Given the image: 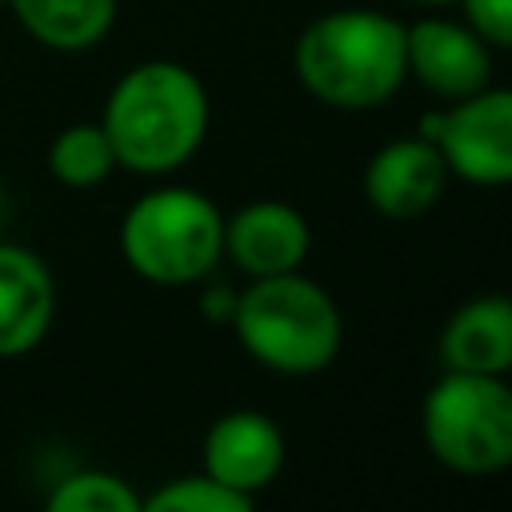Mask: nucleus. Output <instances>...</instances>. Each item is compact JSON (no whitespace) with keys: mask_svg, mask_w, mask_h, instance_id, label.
<instances>
[{"mask_svg":"<svg viewBox=\"0 0 512 512\" xmlns=\"http://www.w3.org/2000/svg\"><path fill=\"white\" fill-rule=\"evenodd\" d=\"M208 116V92L192 68L176 60H144L112 84L100 124L120 168L136 176H168L200 152Z\"/></svg>","mask_w":512,"mask_h":512,"instance_id":"f257e3e1","label":"nucleus"},{"mask_svg":"<svg viewBox=\"0 0 512 512\" xmlns=\"http://www.w3.org/2000/svg\"><path fill=\"white\" fill-rule=\"evenodd\" d=\"M292 64L312 100L340 112L380 108L408 80L404 20L380 8H332L300 32Z\"/></svg>","mask_w":512,"mask_h":512,"instance_id":"f03ea898","label":"nucleus"},{"mask_svg":"<svg viewBox=\"0 0 512 512\" xmlns=\"http://www.w3.org/2000/svg\"><path fill=\"white\" fill-rule=\"evenodd\" d=\"M228 324L240 348L280 376H316L340 356L344 344V316L332 292L300 268L260 276L236 292Z\"/></svg>","mask_w":512,"mask_h":512,"instance_id":"7ed1b4c3","label":"nucleus"},{"mask_svg":"<svg viewBox=\"0 0 512 512\" xmlns=\"http://www.w3.org/2000/svg\"><path fill=\"white\" fill-rule=\"evenodd\" d=\"M120 252L148 284H196L224 256V212L196 188H152L124 212Z\"/></svg>","mask_w":512,"mask_h":512,"instance_id":"20e7f679","label":"nucleus"},{"mask_svg":"<svg viewBox=\"0 0 512 512\" xmlns=\"http://www.w3.org/2000/svg\"><path fill=\"white\" fill-rule=\"evenodd\" d=\"M420 436L428 452L460 476H492L512 468L508 376L444 368L420 404Z\"/></svg>","mask_w":512,"mask_h":512,"instance_id":"39448f33","label":"nucleus"},{"mask_svg":"<svg viewBox=\"0 0 512 512\" xmlns=\"http://www.w3.org/2000/svg\"><path fill=\"white\" fill-rule=\"evenodd\" d=\"M436 148L448 164V176L480 188L512 184V88L484 84L480 92L452 100Z\"/></svg>","mask_w":512,"mask_h":512,"instance_id":"423d86ee","label":"nucleus"},{"mask_svg":"<svg viewBox=\"0 0 512 512\" xmlns=\"http://www.w3.org/2000/svg\"><path fill=\"white\" fill-rule=\"evenodd\" d=\"M408 40V76L440 100H464L492 84V44H484L464 20L420 16L404 24Z\"/></svg>","mask_w":512,"mask_h":512,"instance_id":"0eeeda50","label":"nucleus"},{"mask_svg":"<svg viewBox=\"0 0 512 512\" xmlns=\"http://www.w3.org/2000/svg\"><path fill=\"white\" fill-rule=\"evenodd\" d=\"M204 472L224 488L256 500L284 468L288 440L280 424L260 408H232L204 432Z\"/></svg>","mask_w":512,"mask_h":512,"instance_id":"6e6552de","label":"nucleus"},{"mask_svg":"<svg viewBox=\"0 0 512 512\" xmlns=\"http://www.w3.org/2000/svg\"><path fill=\"white\" fill-rule=\"evenodd\" d=\"M312 252V228L288 200H252L224 220V256L248 276L296 272Z\"/></svg>","mask_w":512,"mask_h":512,"instance_id":"1a4fd4ad","label":"nucleus"},{"mask_svg":"<svg viewBox=\"0 0 512 512\" xmlns=\"http://www.w3.org/2000/svg\"><path fill=\"white\" fill-rule=\"evenodd\" d=\"M448 184V164L440 148L424 136H400L380 144L364 168V196L388 220L424 216Z\"/></svg>","mask_w":512,"mask_h":512,"instance_id":"9d476101","label":"nucleus"},{"mask_svg":"<svg viewBox=\"0 0 512 512\" xmlns=\"http://www.w3.org/2000/svg\"><path fill=\"white\" fill-rule=\"evenodd\" d=\"M56 316V284L48 264L24 248L0 240V360L32 352Z\"/></svg>","mask_w":512,"mask_h":512,"instance_id":"9b49d317","label":"nucleus"},{"mask_svg":"<svg viewBox=\"0 0 512 512\" xmlns=\"http://www.w3.org/2000/svg\"><path fill=\"white\" fill-rule=\"evenodd\" d=\"M440 364L452 372L508 376L512 372V300L488 292L460 304L440 332Z\"/></svg>","mask_w":512,"mask_h":512,"instance_id":"f8f14e48","label":"nucleus"},{"mask_svg":"<svg viewBox=\"0 0 512 512\" xmlns=\"http://www.w3.org/2000/svg\"><path fill=\"white\" fill-rule=\"evenodd\" d=\"M20 28L52 52H84L116 24V0H8Z\"/></svg>","mask_w":512,"mask_h":512,"instance_id":"ddd939ff","label":"nucleus"},{"mask_svg":"<svg viewBox=\"0 0 512 512\" xmlns=\"http://www.w3.org/2000/svg\"><path fill=\"white\" fill-rule=\"evenodd\" d=\"M112 168H120V164H116L112 140H108V132H104L100 120L68 124L48 144V172L64 188H92V184L108 180Z\"/></svg>","mask_w":512,"mask_h":512,"instance_id":"4468645a","label":"nucleus"},{"mask_svg":"<svg viewBox=\"0 0 512 512\" xmlns=\"http://www.w3.org/2000/svg\"><path fill=\"white\" fill-rule=\"evenodd\" d=\"M52 512H140L144 496L116 472L104 468H80L56 480L48 492Z\"/></svg>","mask_w":512,"mask_h":512,"instance_id":"2eb2a0df","label":"nucleus"},{"mask_svg":"<svg viewBox=\"0 0 512 512\" xmlns=\"http://www.w3.org/2000/svg\"><path fill=\"white\" fill-rule=\"evenodd\" d=\"M252 504L256 500L224 488L208 472H192V476H176V480L160 484L152 496H144L140 512H248Z\"/></svg>","mask_w":512,"mask_h":512,"instance_id":"dca6fc26","label":"nucleus"},{"mask_svg":"<svg viewBox=\"0 0 512 512\" xmlns=\"http://www.w3.org/2000/svg\"><path fill=\"white\" fill-rule=\"evenodd\" d=\"M464 24L492 48H512V0H456Z\"/></svg>","mask_w":512,"mask_h":512,"instance_id":"f3484780","label":"nucleus"},{"mask_svg":"<svg viewBox=\"0 0 512 512\" xmlns=\"http://www.w3.org/2000/svg\"><path fill=\"white\" fill-rule=\"evenodd\" d=\"M200 312H204V320H212V324H228L232 320V312H236V292L232 288H208L204 296H200Z\"/></svg>","mask_w":512,"mask_h":512,"instance_id":"a211bd4d","label":"nucleus"},{"mask_svg":"<svg viewBox=\"0 0 512 512\" xmlns=\"http://www.w3.org/2000/svg\"><path fill=\"white\" fill-rule=\"evenodd\" d=\"M412 4H420V8H448V4H456V0H412Z\"/></svg>","mask_w":512,"mask_h":512,"instance_id":"6ab92c4d","label":"nucleus"},{"mask_svg":"<svg viewBox=\"0 0 512 512\" xmlns=\"http://www.w3.org/2000/svg\"><path fill=\"white\" fill-rule=\"evenodd\" d=\"M0 224H4V204H0Z\"/></svg>","mask_w":512,"mask_h":512,"instance_id":"aec40b11","label":"nucleus"},{"mask_svg":"<svg viewBox=\"0 0 512 512\" xmlns=\"http://www.w3.org/2000/svg\"><path fill=\"white\" fill-rule=\"evenodd\" d=\"M0 4H8V0H0Z\"/></svg>","mask_w":512,"mask_h":512,"instance_id":"412c9836","label":"nucleus"},{"mask_svg":"<svg viewBox=\"0 0 512 512\" xmlns=\"http://www.w3.org/2000/svg\"><path fill=\"white\" fill-rule=\"evenodd\" d=\"M508 300H512V292H508Z\"/></svg>","mask_w":512,"mask_h":512,"instance_id":"4be33fe9","label":"nucleus"}]
</instances>
